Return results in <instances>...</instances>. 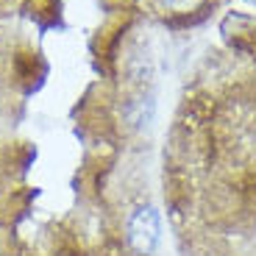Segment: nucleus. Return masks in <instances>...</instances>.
Listing matches in <instances>:
<instances>
[{"label": "nucleus", "instance_id": "obj_1", "mask_svg": "<svg viewBox=\"0 0 256 256\" xmlns=\"http://www.w3.org/2000/svg\"><path fill=\"white\" fill-rule=\"evenodd\" d=\"M162 237V223H159V212L154 206H142L131 214L128 220V242L136 254H154Z\"/></svg>", "mask_w": 256, "mask_h": 256}, {"label": "nucleus", "instance_id": "obj_2", "mask_svg": "<svg viewBox=\"0 0 256 256\" xmlns=\"http://www.w3.org/2000/svg\"><path fill=\"white\" fill-rule=\"evenodd\" d=\"M162 6H167L170 12H192L200 6V0H162Z\"/></svg>", "mask_w": 256, "mask_h": 256}]
</instances>
